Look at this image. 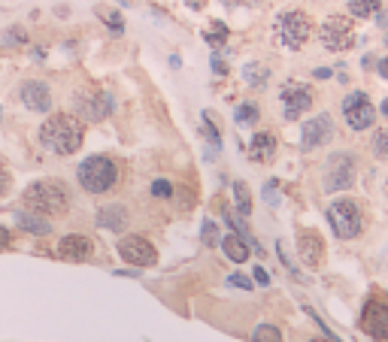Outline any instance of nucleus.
<instances>
[{
  "label": "nucleus",
  "mask_w": 388,
  "mask_h": 342,
  "mask_svg": "<svg viewBox=\"0 0 388 342\" xmlns=\"http://www.w3.org/2000/svg\"><path fill=\"white\" fill-rule=\"evenodd\" d=\"M37 137H40V146H43L46 152L67 157V155L79 152L82 139H85V124H82L79 115H67V112L49 115V119L40 124Z\"/></svg>",
  "instance_id": "f257e3e1"
},
{
  "label": "nucleus",
  "mask_w": 388,
  "mask_h": 342,
  "mask_svg": "<svg viewBox=\"0 0 388 342\" xmlns=\"http://www.w3.org/2000/svg\"><path fill=\"white\" fill-rule=\"evenodd\" d=\"M22 200L31 212H40V215H67V210H70V191L58 179L31 182L24 188Z\"/></svg>",
  "instance_id": "f03ea898"
},
{
  "label": "nucleus",
  "mask_w": 388,
  "mask_h": 342,
  "mask_svg": "<svg viewBox=\"0 0 388 342\" xmlns=\"http://www.w3.org/2000/svg\"><path fill=\"white\" fill-rule=\"evenodd\" d=\"M119 179H121V170L110 155H88L76 166V182L88 194H106V191L119 185Z\"/></svg>",
  "instance_id": "7ed1b4c3"
},
{
  "label": "nucleus",
  "mask_w": 388,
  "mask_h": 342,
  "mask_svg": "<svg viewBox=\"0 0 388 342\" xmlns=\"http://www.w3.org/2000/svg\"><path fill=\"white\" fill-rule=\"evenodd\" d=\"M328 221L340 239H355L364 230V210L358 200L352 197H337L328 203Z\"/></svg>",
  "instance_id": "20e7f679"
},
{
  "label": "nucleus",
  "mask_w": 388,
  "mask_h": 342,
  "mask_svg": "<svg viewBox=\"0 0 388 342\" xmlns=\"http://www.w3.org/2000/svg\"><path fill=\"white\" fill-rule=\"evenodd\" d=\"M358 179V161L349 152H334L325 161V176H321V188L328 194H337V191H349Z\"/></svg>",
  "instance_id": "39448f33"
},
{
  "label": "nucleus",
  "mask_w": 388,
  "mask_h": 342,
  "mask_svg": "<svg viewBox=\"0 0 388 342\" xmlns=\"http://www.w3.org/2000/svg\"><path fill=\"white\" fill-rule=\"evenodd\" d=\"M310 37H312V19L303 10H288L276 19V40L285 49H292V52L307 46Z\"/></svg>",
  "instance_id": "423d86ee"
},
{
  "label": "nucleus",
  "mask_w": 388,
  "mask_h": 342,
  "mask_svg": "<svg viewBox=\"0 0 388 342\" xmlns=\"http://www.w3.org/2000/svg\"><path fill=\"white\" fill-rule=\"evenodd\" d=\"M343 121L346 128L361 133V130H370L376 124V106L373 100H370L364 91H349V94L343 97Z\"/></svg>",
  "instance_id": "0eeeda50"
},
{
  "label": "nucleus",
  "mask_w": 388,
  "mask_h": 342,
  "mask_svg": "<svg viewBox=\"0 0 388 342\" xmlns=\"http://www.w3.org/2000/svg\"><path fill=\"white\" fill-rule=\"evenodd\" d=\"M319 43L328 49V52H346V49L355 46V24L346 15H328L325 22L319 24Z\"/></svg>",
  "instance_id": "6e6552de"
},
{
  "label": "nucleus",
  "mask_w": 388,
  "mask_h": 342,
  "mask_svg": "<svg viewBox=\"0 0 388 342\" xmlns=\"http://www.w3.org/2000/svg\"><path fill=\"white\" fill-rule=\"evenodd\" d=\"M279 100H282L285 121H297L303 112L312 110V100H316V94H312V88L303 85V82L288 79V82H282V85H279Z\"/></svg>",
  "instance_id": "1a4fd4ad"
},
{
  "label": "nucleus",
  "mask_w": 388,
  "mask_h": 342,
  "mask_svg": "<svg viewBox=\"0 0 388 342\" xmlns=\"http://www.w3.org/2000/svg\"><path fill=\"white\" fill-rule=\"evenodd\" d=\"M361 330H364L373 342L388 339V297L376 294L367 300L364 312H361Z\"/></svg>",
  "instance_id": "9d476101"
},
{
  "label": "nucleus",
  "mask_w": 388,
  "mask_h": 342,
  "mask_svg": "<svg viewBox=\"0 0 388 342\" xmlns=\"http://www.w3.org/2000/svg\"><path fill=\"white\" fill-rule=\"evenodd\" d=\"M334 139V119L328 112L312 115L310 121H303L301 128V148L303 152H316V148L328 146Z\"/></svg>",
  "instance_id": "9b49d317"
},
{
  "label": "nucleus",
  "mask_w": 388,
  "mask_h": 342,
  "mask_svg": "<svg viewBox=\"0 0 388 342\" xmlns=\"http://www.w3.org/2000/svg\"><path fill=\"white\" fill-rule=\"evenodd\" d=\"M76 115L85 121H103L106 115L112 112L115 100L110 91H88V94H76Z\"/></svg>",
  "instance_id": "f8f14e48"
},
{
  "label": "nucleus",
  "mask_w": 388,
  "mask_h": 342,
  "mask_svg": "<svg viewBox=\"0 0 388 342\" xmlns=\"http://www.w3.org/2000/svg\"><path fill=\"white\" fill-rule=\"evenodd\" d=\"M119 255H121V261H128L130 266H155L158 264V252H155V246L149 243L146 237H121Z\"/></svg>",
  "instance_id": "ddd939ff"
},
{
  "label": "nucleus",
  "mask_w": 388,
  "mask_h": 342,
  "mask_svg": "<svg viewBox=\"0 0 388 342\" xmlns=\"http://www.w3.org/2000/svg\"><path fill=\"white\" fill-rule=\"evenodd\" d=\"M297 255L307 270H319L321 261H325V239H321L319 230H301L297 233Z\"/></svg>",
  "instance_id": "4468645a"
},
{
  "label": "nucleus",
  "mask_w": 388,
  "mask_h": 342,
  "mask_svg": "<svg viewBox=\"0 0 388 342\" xmlns=\"http://www.w3.org/2000/svg\"><path fill=\"white\" fill-rule=\"evenodd\" d=\"M19 97H22L24 110H31V112H49L52 110V88H49L43 79H28L19 88Z\"/></svg>",
  "instance_id": "2eb2a0df"
},
{
  "label": "nucleus",
  "mask_w": 388,
  "mask_h": 342,
  "mask_svg": "<svg viewBox=\"0 0 388 342\" xmlns=\"http://www.w3.org/2000/svg\"><path fill=\"white\" fill-rule=\"evenodd\" d=\"M92 252H94V243L85 233H67L58 243V257H64V261H88Z\"/></svg>",
  "instance_id": "dca6fc26"
},
{
  "label": "nucleus",
  "mask_w": 388,
  "mask_h": 342,
  "mask_svg": "<svg viewBox=\"0 0 388 342\" xmlns=\"http://www.w3.org/2000/svg\"><path fill=\"white\" fill-rule=\"evenodd\" d=\"M128 221H130V212L121 203H110V206H101V210H97V228H103V230L125 233Z\"/></svg>",
  "instance_id": "f3484780"
},
{
  "label": "nucleus",
  "mask_w": 388,
  "mask_h": 342,
  "mask_svg": "<svg viewBox=\"0 0 388 342\" xmlns=\"http://www.w3.org/2000/svg\"><path fill=\"white\" fill-rule=\"evenodd\" d=\"M249 155H252L255 164H270L276 157V137L270 130L255 133L252 143H249Z\"/></svg>",
  "instance_id": "a211bd4d"
},
{
  "label": "nucleus",
  "mask_w": 388,
  "mask_h": 342,
  "mask_svg": "<svg viewBox=\"0 0 388 342\" xmlns=\"http://www.w3.org/2000/svg\"><path fill=\"white\" fill-rule=\"evenodd\" d=\"M12 219H15V224H19L24 233H31V237H49V233H52V224H49L40 212L22 210V212H15Z\"/></svg>",
  "instance_id": "6ab92c4d"
},
{
  "label": "nucleus",
  "mask_w": 388,
  "mask_h": 342,
  "mask_svg": "<svg viewBox=\"0 0 388 342\" xmlns=\"http://www.w3.org/2000/svg\"><path fill=\"white\" fill-rule=\"evenodd\" d=\"M219 246H221V252H225L234 264H246V261H249V243H246L243 237H237V233H228V237H221Z\"/></svg>",
  "instance_id": "aec40b11"
},
{
  "label": "nucleus",
  "mask_w": 388,
  "mask_h": 342,
  "mask_svg": "<svg viewBox=\"0 0 388 342\" xmlns=\"http://www.w3.org/2000/svg\"><path fill=\"white\" fill-rule=\"evenodd\" d=\"M243 79H246V85H252V88H264L267 85V79H270V70L264 64H246L243 67Z\"/></svg>",
  "instance_id": "412c9836"
},
{
  "label": "nucleus",
  "mask_w": 388,
  "mask_h": 342,
  "mask_svg": "<svg viewBox=\"0 0 388 342\" xmlns=\"http://www.w3.org/2000/svg\"><path fill=\"white\" fill-rule=\"evenodd\" d=\"M258 119H261V110H258V103H252V100L240 103L237 106V112H234V121L240 124V128H252Z\"/></svg>",
  "instance_id": "4be33fe9"
},
{
  "label": "nucleus",
  "mask_w": 388,
  "mask_h": 342,
  "mask_svg": "<svg viewBox=\"0 0 388 342\" xmlns=\"http://www.w3.org/2000/svg\"><path fill=\"white\" fill-rule=\"evenodd\" d=\"M379 3H382V0H346L352 19H370V15H376L379 12Z\"/></svg>",
  "instance_id": "5701e85b"
},
{
  "label": "nucleus",
  "mask_w": 388,
  "mask_h": 342,
  "mask_svg": "<svg viewBox=\"0 0 388 342\" xmlns=\"http://www.w3.org/2000/svg\"><path fill=\"white\" fill-rule=\"evenodd\" d=\"M234 200H237V212H240L243 219H249L252 215V194H249V185H246V182H234Z\"/></svg>",
  "instance_id": "b1692460"
},
{
  "label": "nucleus",
  "mask_w": 388,
  "mask_h": 342,
  "mask_svg": "<svg viewBox=\"0 0 388 342\" xmlns=\"http://www.w3.org/2000/svg\"><path fill=\"white\" fill-rule=\"evenodd\" d=\"M203 40L210 43L212 49H221L228 43V24L225 22H212L210 31H203Z\"/></svg>",
  "instance_id": "393cba45"
},
{
  "label": "nucleus",
  "mask_w": 388,
  "mask_h": 342,
  "mask_svg": "<svg viewBox=\"0 0 388 342\" xmlns=\"http://www.w3.org/2000/svg\"><path fill=\"white\" fill-rule=\"evenodd\" d=\"M370 148H373V155L379 161H388V128H379L373 133V139H370Z\"/></svg>",
  "instance_id": "a878e982"
},
{
  "label": "nucleus",
  "mask_w": 388,
  "mask_h": 342,
  "mask_svg": "<svg viewBox=\"0 0 388 342\" xmlns=\"http://www.w3.org/2000/svg\"><path fill=\"white\" fill-rule=\"evenodd\" d=\"M252 342H282V333L273 324H261V327H255Z\"/></svg>",
  "instance_id": "bb28decb"
},
{
  "label": "nucleus",
  "mask_w": 388,
  "mask_h": 342,
  "mask_svg": "<svg viewBox=\"0 0 388 342\" xmlns=\"http://www.w3.org/2000/svg\"><path fill=\"white\" fill-rule=\"evenodd\" d=\"M201 133H203L206 139H210V146H212V148H219V146H221V137H219L216 124H212V119H210L206 112H203V121H201Z\"/></svg>",
  "instance_id": "cd10ccee"
},
{
  "label": "nucleus",
  "mask_w": 388,
  "mask_h": 342,
  "mask_svg": "<svg viewBox=\"0 0 388 342\" xmlns=\"http://www.w3.org/2000/svg\"><path fill=\"white\" fill-rule=\"evenodd\" d=\"M201 239H203V243L206 246H219V230H216V224H212V221H203V228H201Z\"/></svg>",
  "instance_id": "c85d7f7f"
},
{
  "label": "nucleus",
  "mask_w": 388,
  "mask_h": 342,
  "mask_svg": "<svg viewBox=\"0 0 388 342\" xmlns=\"http://www.w3.org/2000/svg\"><path fill=\"white\" fill-rule=\"evenodd\" d=\"M152 197L170 200V197H173V185H170L167 179H155V182H152Z\"/></svg>",
  "instance_id": "c756f323"
},
{
  "label": "nucleus",
  "mask_w": 388,
  "mask_h": 342,
  "mask_svg": "<svg viewBox=\"0 0 388 342\" xmlns=\"http://www.w3.org/2000/svg\"><path fill=\"white\" fill-rule=\"evenodd\" d=\"M3 43L6 46H22V43H28V33H24L22 28H12V31L3 33Z\"/></svg>",
  "instance_id": "7c9ffc66"
},
{
  "label": "nucleus",
  "mask_w": 388,
  "mask_h": 342,
  "mask_svg": "<svg viewBox=\"0 0 388 342\" xmlns=\"http://www.w3.org/2000/svg\"><path fill=\"white\" fill-rule=\"evenodd\" d=\"M103 22H106V28H110L115 37H119L121 31H125V22H121V15L119 12H103Z\"/></svg>",
  "instance_id": "2f4dec72"
},
{
  "label": "nucleus",
  "mask_w": 388,
  "mask_h": 342,
  "mask_svg": "<svg viewBox=\"0 0 388 342\" xmlns=\"http://www.w3.org/2000/svg\"><path fill=\"white\" fill-rule=\"evenodd\" d=\"M228 285H234V288H243V291H252V279L249 276H243V273H234V276L228 279Z\"/></svg>",
  "instance_id": "473e14b6"
},
{
  "label": "nucleus",
  "mask_w": 388,
  "mask_h": 342,
  "mask_svg": "<svg viewBox=\"0 0 388 342\" xmlns=\"http://www.w3.org/2000/svg\"><path fill=\"white\" fill-rule=\"evenodd\" d=\"M276 182H267V185H264V200H267V206H276L279 203V197H276Z\"/></svg>",
  "instance_id": "72a5a7b5"
},
{
  "label": "nucleus",
  "mask_w": 388,
  "mask_h": 342,
  "mask_svg": "<svg viewBox=\"0 0 388 342\" xmlns=\"http://www.w3.org/2000/svg\"><path fill=\"white\" fill-rule=\"evenodd\" d=\"M276 252H279V261H282V264L288 266V273H294V276H297V266H294L292 257H288V252H285V246H282V243H276Z\"/></svg>",
  "instance_id": "f704fd0d"
},
{
  "label": "nucleus",
  "mask_w": 388,
  "mask_h": 342,
  "mask_svg": "<svg viewBox=\"0 0 388 342\" xmlns=\"http://www.w3.org/2000/svg\"><path fill=\"white\" fill-rule=\"evenodd\" d=\"M6 188H10V173H6V166L0 164V197L6 194Z\"/></svg>",
  "instance_id": "c9c22d12"
},
{
  "label": "nucleus",
  "mask_w": 388,
  "mask_h": 342,
  "mask_svg": "<svg viewBox=\"0 0 388 342\" xmlns=\"http://www.w3.org/2000/svg\"><path fill=\"white\" fill-rule=\"evenodd\" d=\"M10 246H12V233L0 224V248H10Z\"/></svg>",
  "instance_id": "e433bc0d"
},
{
  "label": "nucleus",
  "mask_w": 388,
  "mask_h": 342,
  "mask_svg": "<svg viewBox=\"0 0 388 342\" xmlns=\"http://www.w3.org/2000/svg\"><path fill=\"white\" fill-rule=\"evenodd\" d=\"M212 70H216L219 76H225V73H228V64H225V61H221V58L216 55V58H212Z\"/></svg>",
  "instance_id": "4c0bfd02"
},
{
  "label": "nucleus",
  "mask_w": 388,
  "mask_h": 342,
  "mask_svg": "<svg viewBox=\"0 0 388 342\" xmlns=\"http://www.w3.org/2000/svg\"><path fill=\"white\" fill-rule=\"evenodd\" d=\"M255 282H258V285H270V276L261 270V266H255Z\"/></svg>",
  "instance_id": "58836bf2"
},
{
  "label": "nucleus",
  "mask_w": 388,
  "mask_h": 342,
  "mask_svg": "<svg viewBox=\"0 0 388 342\" xmlns=\"http://www.w3.org/2000/svg\"><path fill=\"white\" fill-rule=\"evenodd\" d=\"M331 73H334L331 67H319V70L312 73V76H316V79H331Z\"/></svg>",
  "instance_id": "ea45409f"
},
{
  "label": "nucleus",
  "mask_w": 388,
  "mask_h": 342,
  "mask_svg": "<svg viewBox=\"0 0 388 342\" xmlns=\"http://www.w3.org/2000/svg\"><path fill=\"white\" fill-rule=\"evenodd\" d=\"M379 76L388 79V58H382V61H379Z\"/></svg>",
  "instance_id": "a19ab883"
},
{
  "label": "nucleus",
  "mask_w": 388,
  "mask_h": 342,
  "mask_svg": "<svg viewBox=\"0 0 388 342\" xmlns=\"http://www.w3.org/2000/svg\"><path fill=\"white\" fill-rule=\"evenodd\" d=\"M185 3L192 6V10H203V6H206V0H185Z\"/></svg>",
  "instance_id": "79ce46f5"
},
{
  "label": "nucleus",
  "mask_w": 388,
  "mask_h": 342,
  "mask_svg": "<svg viewBox=\"0 0 388 342\" xmlns=\"http://www.w3.org/2000/svg\"><path fill=\"white\" fill-rule=\"evenodd\" d=\"M376 22L382 24V28H388V12H382V10H379V12H376Z\"/></svg>",
  "instance_id": "37998d69"
},
{
  "label": "nucleus",
  "mask_w": 388,
  "mask_h": 342,
  "mask_svg": "<svg viewBox=\"0 0 388 342\" xmlns=\"http://www.w3.org/2000/svg\"><path fill=\"white\" fill-rule=\"evenodd\" d=\"M382 115H385V119H388V97L382 100Z\"/></svg>",
  "instance_id": "c03bdc74"
},
{
  "label": "nucleus",
  "mask_w": 388,
  "mask_h": 342,
  "mask_svg": "<svg viewBox=\"0 0 388 342\" xmlns=\"http://www.w3.org/2000/svg\"><path fill=\"white\" fill-rule=\"evenodd\" d=\"M312 342H337V336H328V339H312Z\"/></svg>",
  "instance_id": "a18cd8bd"
},
{
  "label": "nucleus",
  "mask_w": 388,
  "mask_h": 342,
  "mask_svg": "<svg viewBox=\"0 0 388 342\" xmlns=\"http://www.w3.org/2000/svg\"><path fill=\"white\" fill-rule=\"evenodd\" d=\"M385 197H388V182H385Z\"/></svg>",
  "instance_id": "49530a36"
},
{
  "label": "nucleus",
  "mask_w": 388,
  "mask_h": 342,
  "mask_svg": "<svg viewBox=\"0 0 388 342\" xmlns=\"http://www.w3.org/2000/svg\"><path fill=\"white\" fill-rule=\"evenodd\" d=\"M0 121H3V110H0Z\"/></svg>",
  "instance_id": "de8ad7c7"
}]
</instances>
